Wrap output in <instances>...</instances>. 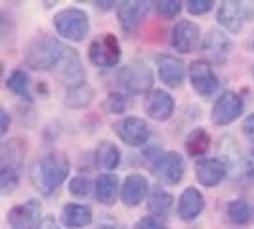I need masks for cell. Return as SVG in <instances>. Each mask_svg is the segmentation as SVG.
Returning <instances> with one entry per match:
<instances>
[{"label": "cell", "instance_id": "cell-29", "mask_svg": "<svg viewBox=\"0 0 254 229\" xmlns=\"http://www.w3.org/2000/svg\"><path fill=\"white\" fill-rule=\"evenodd\" d=\"M153 6H155L157 12L161 15H165V17H174V15H178L182 12V2H176V0H159Z\"/></svg>", "mask_w": 254, "mask_h": 229}, {"label": "cell", "instance_id": "cell-1", "mask_svg": "<svg viewBox=\"0 0 254 229\" xmlns=\"http://www.w3.org/2000/svg\"><path fill=\"white\" fill-rule=\"evenodd\" d=\"M69 176V161L62 153H48L31 168L33 183L40 193L52 195Z\"/></svg>", "mask_w": 254, "mask_h": 229}, {"label": "cell", "instance_id": "cell-15", "mask_svg": "<svg viewBox=\"0 0 254 229\" xmlns=\"http://www.w3.org/2000/svg\"><path fill=\"white\" fill-rule=\"evenodd\" d=\"M203 48H204V52L208 54L210 59H214L216 63H224V61L228 59L233 44H231V40H229L222 31L212 29V31H208V35L204 38Z\"/></svg>", "mask_w": 254, "mask_h": 229}, {"label": "cell", "instance_id": "cell-23", "mask_svg": "<svg viewBox=\"0 0 254 229\" xmlns=\"http://www.w3.org/2000/svg\"><path fill=\"white\" fill-rule=\"evenodd\" d=\"M96 161L105 170H113V168L119 166L121 153L117 149V145H113L111 141H103V143H100V147L96 151Z\"/></svg>", "mask_w": 254, "mask_h": 229}, {"label": "cell", "instance_id": "cell-35", "mask_svg": "<svg viewBox=\"0 0 254 229\" xmlns=\"http://www.w3.org/2000/svg\"><path fill=\"white\" fill-rule=\"evenodd\" d=\"M0 118H2V128H0V132H2V134H6V132H8V124H10L8 113H6V111H2V113H0Z\"/></svg>", "mask_w": 254, "mask_h": 229}, {"label": "cell", "instance_id": "cell-20", "mask_svg": "<svg viewBox=\"0 0 254 229\" xmlns=\"http://www.w3.org/2000/svg\"><path fill=\"white\" fill-rule=\"evenodd\" d=\"M62 220H64L65 226L71 229L86 228L90 222H92V210H90L88 206H84V204L69 203L65 204Z\"/></svg>", "mask_w": 254, "mask_h": 229}, {"label": "cell", "instance_id": "cell-24", "mask_svg": "<svg viewBox=\"0 0 254 229\" xmlns=\"http://www.w3.org/2000/svg\"><path fill=\"white\" fill-rule=\"evenodd\" d=\"M149 210L153 214H159V216H165L170 210V204H172V195L166 193L163 189H153L151 197H149Z\"/></svg>", "mask_w": 254, "mask_h": 229}, {"label": "cell", "instance_id": "cell-8", "mask_svg": "<svg viewBox=\"0 0 254 229\" xmlns=\"http://www.w3.org/2000/svg\"><path fill=\"white\" fill-rule=\"evenodd\" d=\"M190 78L193 88L204 98L212 96L218 90V76L214 75V71H212L208 61H203V59L193 61L190 67Z\"/></svg>", "mask_w": 254, "mask_h": 229}, {"label": "cell", "instance_id": "cell-10", "mask_svg": "<svg viewBox=\"0 0 254 229\" xmlns=\"http://www.w3.org/2000/svg\"><path fill=\"white\" fill-rule=\"evenodd\" d=\"M241 113L243 100L233 92H226L218 98L214 107H212V122L214 124H229Z\"/></svg>", "mask_w": 254, "mask_h": 229}, {"label": "cell", "instance_id": "cell-12", "mask_svg": "<svg viewBox=\"0 0 254 229\" xmlns=\"http://www.w3.org/2000/svg\"><path fill=\"white\" fill-rule=\"evenodd\" d=\"M149 12V4L141 0H128L119 4V21L125 33H134Z\"/></svg>", "mask_w": 254, "mask_h": 229}, {"label": "cell", "instance_id": "cell-17", "mask_svg": "<svg viewBox=\"0 0 254 229\" xmlns=\"http://www.w3.org/2000/svg\"><path fill=\"white\" fill-rule=\"evenodd\" d=\"M204 210V197L195 187H188L182 193L178 204V214L184 222H191Z\"/></svg>", "mask_w": 254, "mask_h": 229}, {"label": "cell", "instance_id": "cell-34", "mask_svg": "<svg viewBox=\"0 0 254 229\" xmlns=\"http://www.w3.org/2000/svg\"><path fill=\"white\" fill-rule=\"evenodd\" d=\"M243 132H245V136L249 138V140L254 143V113L249 114L247 118H245V124H243Z\"/></svg>", "mask_w": 254, "mask_h": 229}, {"label": "cell", "instance_id": "cell-32", "mask_svg": "<svg viewBox=\"0 0 254 229\" xmlns=\"http://www.w3.org/2000/svg\"><path fill=\"white\" fill-rule=\"evenodd\" d=\"M69 189H71V193H73V195H78V197H84V195H88V189H90L88 179H84V178L73 179Z\"/></svg>", "mask_w": 254, "mask_h": 229}, {"label": "cell", "instance_id": "cell-27", "mask_svg": "<svg viewBox=\"0 0 254 229\" xmlns=\"http://www.w3.org/2000/svg\"><path fill=\"white\" fill-rule=\"evenodd\" d=\"M228 214L235 224H247L251 220V206L249 203H245L241 199H235L228 204Z\"/></svg>", "mask_w": 254, "mask_h": 229}, {"label": "cell", "instance_id": "cell-21", "mask_svg": "<svg viewBox=\"0 0 254 229\" xmlns=\"http://www.w3.org/2000/svg\"><path fill=\"white\" fill-rule=\"evenodd\" d=\"M119 193V179L113 174H103L96 183V197L103 204H113Z\"/></svg>", "mask_w": 254, "mask_h": 229}, {"label": "cell", "instance_id": "cell-2", "mask_svg": "<svg viewBox=\"0 0 254 229\" xmlns=\"http://www.w3.org/2000/svg\"><path fill=\"white\" fill-rule=\"evenodd\" d=\"M65 48L64 44H60L58 40L54 38H40L37 42H33L27 50V63L31 65L33 69L37 71H46V69H52L56 65L62 63L64 59Z\"/></svg>", "mask_w": 254, "mask_h": 229}, {"label": "cell", "instance_id": "cell-13", "mask_svg": "<svg viewBox=\"0 0 254 229\" xmlns=\"http://www.w3.org/2000/svg\"><path fill=\"white\" fill-rule=\"evenodd\" d=\"M199 38H201L199 27L195 25L193 21H188V19L180 21L178 25L174 27V31H172V44L182 54L195 50L199 46Z\"/></svg>", "mask_w": 254, "mask_h": 229}, {"label": "cell", "instance_id": "cell-28", "mask_svg": "<svg viewBox=\"0 0 254 229\" xmlns=\"http://www.w3.org/2000/svg\"><path fill=\"white\" fill-rule=\"evenodd\" d=\"M19 183V168L13 166H2L0 170V189L4 195L12 193V189H15V185Z\"/></svg>", "mask_w": 254, "mask_h": 229}, {"label": "cell", "instance_id": "cell-37", "mask_svg": "<svg viewBox=\"0 0 254 229\" xmlns=\"http://www.w3.org/2000/svg\"><path fill=\"white\" fill-rule=\"evenodd\" d=\"M109 229H111V228H109Z\"/></svg>", "mask_w": 254, "mask_h": 229}, {"label": "cell", "instance_id": "cell-11", "mask_svg": "<svg viewBox=\"0 0 254 229\" xmlns=\"http://www.w3.org/2000/svg\"><path fill=\"white\" fill-rule=\"evenodd\" d=\"M184 170H186L184 159L174 151L165 153L155 163V174L166 185H176L180 179H182V176H184Z\"/></svg>", "mask_w": 254, "mask_h": 229}, {"label": "cell", "instance_id": "cell-7", "mask_svg": "<svg viewBox=\"0 0 254 229\" xmlns=\"http://www.w3.org/2000/svg\"><path fill=\"white\" fill-rule=\"evenodd\" d=\"M115 132L127 145H132V147L143 145L149 138L147 122L143 118H138V116H127V118L115 122Z\"/></svg>", "mask_w": 254, "mask_h": 229}, {"label": "cell", "instance_id": "cell-3", "mask_svg": "<svg viewBox=\"0 0 254 229\" xmlns=\"http://www.w3.org/2000/svg\"><path fill=\"white\" fill-rule=\"evenodd\" d=\"M54 25L64 38L78 42L88 35V15L78 8H67L54 17Z\"/></svg>", "mask_w": 254, "mask_h": 229}, {"label": "cell", "instance_id": "cell-25", "mask_svg": "<svg viewBox=\"0 0 254 229\" xmlns=\"http://www.w3.org/2000/svg\"><path fill=\"white\" fill-rule=\"evenodd\" d=\"M8 88L13 92L15 96H21L29 100V88H31V78L25 71H13L10 78H8Z\"/></svg>", "mask_w": 254, "mask_h": 229}, {"label": "cell", "instance_id": "cell-14", "mask_svg": "<svg viewBox=\"0 0 254 229\" xmlns=\"http://www.w3.org/2000/svg\"><path fill=\"white\" fill-rule=\"evenodd\" d=\"M174 98L165 90H153L145 100V111L155 120H166L174 113Z\"/></svg>", "mask_w": 254, "mask_h": 229}, {"label": "cell", "instance_id": "cell-6", "mask_svg": "<svg viewBox=\"0 0 254 229\" xmlns=\"http://www.w3.org/2000/svg\"><path fill=\"white\" fill-rule=\"evenodd\" d=\"M253 8L243 2H224L218 10V21L231 33H239L245 23L253 19Z\"/></svg>", "mask_w": 254, "mask_h": 229}, {"label": "cell", "instance_id": "cell-5", "mask_svg": "<svg viewBox=\"0 0 254 229\" xmlns=\"http://www.w3.org/2000/svg\"><path fill=\"white\" fill-rule=\"evenodd\" d=\"M90 61L98 67H113L121 59V46L115 35H100L88 48Z\"/></svg>", "mask_w": 254, "mask_h": 229}, {"label": "cell", "instance_id": "cell-16", "mask_svg": "<svg viewBox=\"0 0 254 229\" xmlns=\"http://www.w3.org/2000/svg\"><path fill=\"white\" fill-rule=\"evenodd\" d=\"M197 179L206 185V187H214L222 179L226 178V165L220 159H203L197 163Z\"/></svg>", "mask_w": 254, "mask_h": 229}, {"label": "cell", "instance_id": "cell-30", "mask_svg": "<svg viewBox=\"0 0 254 229\" xmlns=\"http://www.w3.org/2000/svg\"><path fill=\"white\" fill-rule=\"evenodd\" d=\"M105 109L111 111V113H123L127 109V98L123 94H111L107 98V103H105Z\"/></svg>", "mask_w": 254, "mask_h": 229}, {"label": "cell", "instance_id": "cell-18", "mask_svg": "<svg viewBox=\"0 0 254 229\" xmlns=\"http://www.w3.org/2000/svg\"><path fill=\"white\" fill-rule=\"evenodd\" d=\"M157 67H159V75H161L165 84L176 88V86H180L184 82L186 69H184V63L180 61L178 57H174V56H161L159 61H157Z\"/></svg>", "mask_w": 254, "mask_h": 229}, {"label": "cell", "instance_id": "cell-36", "mask_svg": "<svg viewBox=\"0 0 254 229\" xmlns=\"http://www.w3.org/2000/svg\"><path fill=\"white\" fill-rule=\"evenodd\" d=\"M253 157H254V151H253Z\"/></svg>", "mask_w": 254, "mask_h": 229}, {"label": "cell", "instance_id": "cell-22", "mask_svg": "<svg viewBox=\"0 0 254 229\" xmlns=\"http://www.w3.org/2000/svg\"><path fill=\"white\" fill-rule=\"evenodd\" d=\"M208 147H210V136L203 128H195L186 140V149L191 157H201L208 151Z\"/></svg>", "mask_w": 254, "mask_h": 229}, {"label": "cell", "instance_id": "cell-31", "mask_svg": "<svg viewBox=\"0 0 254 229\" xmlns=\"http://www.w3.org/2000/svg\"><path fill=\"white\" fill-rule=\"evenodd\" d=\"M212 6L214 4L210 0H191V2H188V10L193 15H204V13L210 12Z\"/></svg>", "mask_w": 254, "mask_h": 229}, {"label": "cell", "instance_id": "cell-33", "mask_svg": "<svg viewBox=\"0 0 254 229\" xmlns=\"http://www.w3.org/2000/svg\"><path fill=\"white\" fill-rule=\"evenodd\" d=\"M136 229H165V226H163L159 220H155V218L145 216V218H141L140 222H138Z\"/></svg>", "mask_w": 254, "mask_h": 229}, {"label": "cell", "instance_id": "cell-19", "mask_svg": "<svg viewBox=\"0 0 254 229\" xmlns=\"http://www.w3.org/2000/svg\"><path fill=\"white\" fill-rule=\"evenodd\" d=\"M147 195V179L138 174H132L125 179L123 191H121V199L127 206H136L143 201V197Z\"/></svg>", "mask_w": 254, "mask_h": 229}, {"label": "cell", "instance_id": "cell-26", "mask_svg": "<svg viewBox=\"0 0 254 229\" xmlns=\"http://www.w3.org/2000/svg\"><path fill=\"white\" fill-rule=\"evenodd\" d=\"M92 96H94V92H92L88 86L80 84V86H75V88H71L67 92L65 103H67L69 107H84V105L90 103Z\"/></svg>", "mask_w": 254, "mask_h": 229}, {"label": "cell", "instance_id": "cell-4", "mask_svg": "<svg viewBox=\"0 0 254 229\" xmlns=\"http://www.w3.org/2000/svg\"><path fill=\"white\" fill-rule=\"evenodd\" d=\"M119 82L132 94H143L153 86V73L145 63L130 61L119 71Z\"/></svg>", "mask_w": 254, "mask_h": 229}, {"label": "cell", "instance_id": "cell-9", "mask_svg": "<svg viewBox=\"0 0 254 229\" xmlns=\"http://www.w3.org/2000/svg\"><path fill=\"white\" fill-rule=\"evenodd\" d=\"M40 226V204L38 201L15 206L8 214V229H38Z\"/></svg>", "mask_w": 254, "mask_h": 229}]
</instances>
